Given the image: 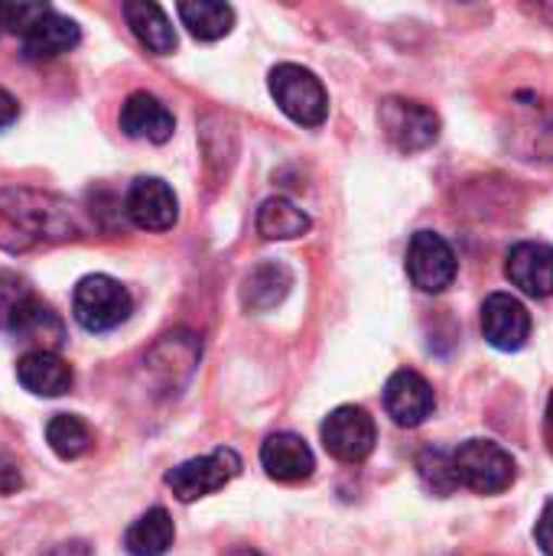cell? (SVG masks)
Returning a JSON list of instances; mask_svg holds the SVG:
<instances>
[{
  "label": "cell",
  "mask_w": 553,
  "mask_h": 556,
  "mask_svg": "<svg viewBox=\"0 0 553 556\" xmlns=\"http://www.w3.org/2000/svg\"><path fill=\"white\" fill-rule=\"evenodd\" d=\"M75 208L42 189H3L0 192V248L7 254H26L75 238Z\"/></svg>",
  "instance_id": "obj_1"
},
{
  "label": "cell",
  "mask_w": 553,
  "mask_h": 556,
  "mask_svg": "<svg viewBox=\"0 0 553 556\" xmlns=\"http://www.w3.org/2000/svg\"><path fill=\"white\" fill-rule=\"evenodd\" d=\"M456 485L476 495H502L515 482V459L495 440H466L453 453Z\"/></svg>",
  "instance_id": "obj_2"
},
{
  "label": "cell",
  "mask_w": 553,
  "mask_h": 556,
  "mask_svg": "<svg viewBox=\"0 0 553 556\" xmlns=\"http://www.w3.org/2000/svg\"><path fill=\"white\" fill-rule=\"evenodd\" d=\"M130 309H134V300H130L127 287H121L114 277H104V274L81 277L72 293L75 323L88 332L117 329L121 323H127Z\"/></svg>",
  "instance_id": "obj_3"
},
{
  "label": "cell",
  "mask_w": 553,
  "mask_h": 556,
  "mask_svg": "<svg viewBox=\"0 0 553 556\" xmlns=\"http://www.w3.org/2000/svg\"><path fill=\"white\" fill-rule=\"evenodd\" d=\"M271 94L277 108L303 127H319L329 114V94L323 81L303 65H293V62L277 65L271 72Z\"/></svg>",
  "instance_id": "obj_4"
},
{
  "label": "cell",
  "mask_w": 553,
  "mask_h": 556,
  "mask_svg": "<svg viewBox=\"0 0 553 556\" xmlns=\"http://www.w3.org/2000/svg\"><path fill=\"white\" fill-rule=\"evenodd\" d=\"M241 472V456L228 446L212 450L209 456L189 459L176 469L166 472V485L173 489V495L179 502H199L205 495H215L218 489H225L235 476Z\"/></svg>",
  "instance_id": "obj_5"
},
{
  "label": "cell",
  "mask_w": 553,
  "mask_h": 556,
  "mask_svg": "<svg viewBox=\"0 0 553 556\" xmlns=\"http://www.w3.org/2000/svg\"><path fill=\"white\" fill-rule=\"evenodd\" d=\"M378 124L391 147L401 153L427 150L440 137V117L427 104L407 98H385L378 108Z\"/></svg>",
  "instance_id": "obj_6"
},
{
  "label": "cell",
  "mask_w": 553,
  "mask_h": 556,
  "mask_svg": "<svg viewBox=\"0 0 553 556\" xmlns=\"http://www.w3.org/2000/svg\"><path fill=\"white\" fill-rule=\"evenodd\" d=\"M323 446L329 456H336L339 463H365L375 450V440H378V430H375V420L368 417L365 407H355V404H345V407H336L326 420H323Z\"/></svg>",
  "instance_id": "obj_7"
},
{
  "label": "cell",
  "mask_w": 553,
  "mask_h": 556,
  "mask_svg": "<svg viewBox=\"0 0 553 556\" xmlns=\"http://www.w3.org/2000/svg\"><path fill=\"white\" fill-rule=\"evenodd\" d=\"M456 254L437 231H417L407 244V277L424 293H443L456 280Z\"/></svg>",
  "instance_id": "obj_8"
},
{
  "label": "cell",
  "mask_w": 553,
  "mask_h": 556,
  "mask_svg": "<svg viewBox=\"0 0 553 556\" xmlns=\"http://www.w3.org/2000/svg\"><path fill=\"white\" fill-rule=\"evenodd\" d=\"M124 212L140 231H169L179 218V199L163 179L137 176L124 195Z\"/></svg>",
  "instance_id": "obj_9"
},
{
  "label": "cell",
  "mask_w": 553,
  "mask_h": 556,
  "mask_svg": "<svg viewBox=\"0 0 553 556\" xmlns=\"http://www.w3.org/2000/svg\"><path fill=\"white\" fill-rule=\"evenodd\" d=\"M482 336L499 352H518L531 339V313L512 293H492L482 303Z\"/></svg>",
  "instance_id": "obj_10"
},
{
  "label": "cell",
  "mask_w": 553,
  "mask_h": 556,
  "mask_svg": "<svg viewBox=\"0 0 553 556\" xmlns=\"http://www.w3.org/2000/svg\"><path fill=\"white\" fill-rule=\"evenodd\" d=\"M437 397L424 375L417 371H398L385 384V410L398 427H420L427 417H433Z\"/></svg>",
  "instance_id": "obj_11"
},
{
  "label": "cell",
  "mask_w": 553,
  "mask_h": 556,
  "mask_svg": "<svg viewBox=\"0 0 553 556\" xmlns=\"http://www.w3.org/2000/svg\"><path fill=\"white\" fill-rule=\"evenodd\" d=\"M505 277L528 296H553V248L544 241H521L505 257Z\"/></svg>",
  "instance_id": "obj_12"
},
{
  "label": "cell",
  "mask_w": 553,
  "mask_h": 556,
  "mask_svg": "<svg viewBox=\"0 0 553 556\" xmlns=\"http://www.w3.org/2000/svg\"><path fill=\"white\" fill-rule=\"evenodd\" d=\"M173 127H176L173 111L147 91H134L121 104V130L134 140L166 143L173 137Z\"/></svg>",
  "instance_id": "obj_13"
},
{
  "label": "cell",
  "mask_w": 553,
  "mask_h": 556,
  "mask_svg": "<svg viewBox=\"0 0 553 556\" xmlns=\"http://www.w3.org/2000/svg\"><path fill=\"white\" fill-rule=\"evenodd\" d=\"M261 466L277 482H303L313 476L316 459L303 437L297 433H274L261 446Z\"/></svg>",
  "instance_id": "obj_14"
},
{
  "label": "cell",
  "mask_w": 553,
  "mask_h": 556,
  "mask_svg": "<svg viewBox=\"0 0 553 556\" xmlns=\"http://www.w3.org/2000/svg\"><path fill=\"white\" fill-rule=\"evenodd\" d=\"M78 39H81L78 23L68 20V16H62V13H55V10L42 13V16L20 36L23 55H26V59H55V55H62V52H72V49L78 46Z\"/></svg>",
  "instance_id": "obj_15"
},
{
  "label": "cell",
  "mask_w": 553,
  "mask_h": 556,
  "mask_svg": "<svg viewBox=\"0 0 553 556\" xmlns=\"http://www.w3.org/2000/svg\"><path fill=\"white\" fill-rule=\"evenodd\" d=\"M16 381L29 391V394H39V397H62L75 375L68 368L65 358H59L55 352H26L20 362H16Z\"/></svg>",
  "instance_id": "obj_16"
},
{
  "label": "cell",
  "mask_w": 553,
  "mask_h": 556,
  "mask_svg": "<svg viewBox=\"0 0 553 556\" xmlns=\"http://www.w3.org/2000/svg\"><path fill=\"white\" fill-rule=\"evenodd\" d=\"M124 20L130 26V33L156 55H169L176 49V29L169 23V16L163 13L160 3L150 0H130L124 3Z\"/></svg>",
  "instance_id": "obj_17"
},
{
  "label": "cell",
  "mask_w": 553,
  "mask_h": 556,
  "mask_svg": "<svg viewBox=\"0 0 553 556\" xmlns=\"http://www.w3.org/2000/svg\"><path fill=\"white\" fill-rule=\"evenodd\" d=\"M293 287V274L277 264V261H267V264H257L248 277H244V287H241V303L244 309L251 313H267L274 309L277 303H284V296L290 293Z\"/></svg>",
  "instance_id": "obj_18"
},
{
  "label": "cell",
  "mask_w": 553,
  "mask_h": 556,
  "mask_svg": "<svg viewBox=\"0 0 553 556\" xmlns=\"http://www.w3.org/2000/svg\"><path fill=\"white\" fill-rule=\"evenodd\" d=\"M173 541H176V528L163 508H150L124 534V547L130 556H166Z\"/></svg>",
  "instance_id": "obj_19"
},
{
  "label": "cell",
  "mask_w": 553,
  "mask_h": 556,
  "mask_svg": "<svg viewBox=\"0 0 553 556\" xmlns=\"http://www.w3.org/2000/svg\"><path fill=\"white\" fill-rule=\"evenodd\" d=\"M310 228H313L310 215L284 195H274L257 208V231L267 241H293L303 238Z\"/></svg>",
  "instance_id": "obj_20"
},
{
  "label": "cell",
  "mask_w": 553,
  "mask_h": 556,
  "mask_svg": "<svg viewBox=\"0 0 553 556\" xmlns=\"http://www.w3.org/2000/svg\"><path fill=\"white\" fill-rule=\"evenodd\" d=\"M176 10H179L183 26L202 42L222 39L235 26V10L228 3H218V0H183Z\"/></svg>",
  "instance_id": "obj_21"
},
{
  "label": "cell",
  "mask_w": 553,
  "mask_h": 556,
  "mask_svg": "<svg viewBox=\"0 0 553 556\" xmlns=\"http://www.w3.org/2000/svg\"><path fill=\"white\" fill-rule=\"evenodd\" d=\"M36 306L39 296L33 293L29 280L16 270H0V332L16 336Z\"/></svg>",
  "instance_id": "obj_22"
},
{
  "label": "cell",
  "mask_w": 553,
  "mask_h": 556,
  "mask_svg": "<svg viewBox=\"0 0 553 556\" xmlns=\"http://www.w3.org/2000/svg\"><path fill=\"white\" fill-rule=\"evenodd\" d=\"M46 443L59 459H78L91 450V430L75 414H55L46 424Z\"/></svg>",
  "instance_id": "obj_23"
},
{
  "label": "cell",
  "mask_w": 553,
  "mask_h": 556,
  "mask_svg": "<svg viewBox=\"0 0 553 556\" xmlns=\"http://www.w3.org/2000/svg\"><path fill=\"white\" fill-rule=\"evenodd\" d=\"M417 469H420L424 485H427L433 495H450V492L460 489V485H456V472H453V456H447V453H440V450H427V453L420 456Z\"/></svg>",
  "instance_id": "obj_24"
},
{
  "label": "cell",
  "mask_w": 553,
  "mask_h": 556,
  "mask_svg": "<svg viewBox=\"0 0 553 556\" xmlns=\"http://www.w3.org/2000/svg\"><path fill=\"white\" fill-rule=\"evenodd\" d=\"M52 7L49 3H0V26L7 29V33H16V36H23L42 13H49Z\"/></svg>",
  "instance_id": "obj_25"
},
{
  "label": "cell",
  "mask_w": 553,
  "mask_h": 556,
  "mask_svg": "<svg viewBox=\"0 0 553 556\" xmlns=\"http://www.w3.org/2000/svg\"><path fill=\"white\" fill-rule=\"evenodd\" d=\"M535 541L538 547L548 556H553V498L544 505L541 518H538V528H535Z\"/></svg>",
  "instance_id": "obj_26"
},
{
  "label": "cell",
  "mask_w": 553,
  "mask_h": 556,
  "mask_svg": "<svg viewBox=\"0 0 553 556\" xmlns=\"http://www.w3.org/2000/svg\"><path fill=\"white\" fill-rule=\"evenodd\" d=\"M20 485H23V479H20L16 463L7 459V456H0V495H13Z\"/></svg>",
  "instance_id": "obj_27"
},
{
  "label": "cell",
  "mask_w": 553,
  "mask_h": 556,
  "mask_svg": "<svg viewBox=\"0 0 553 556\" xmlns=\"http://www.w3.org/2000/svg\"><path fill=\"white\" fill-rule=\"evenodd\" d=\"M16 114H20L16 98H13L10 91H3V88H0V130H3V127H10V124L16 121Z\"/></svg>",
  "instance_id": "obj_28"
},
{
  "label": "cell",
  "mask_w": 553,
  "mask_h": 556,
  "mask_svg": "<svg viewBox=\"0 0 553 556\" xmlns=\"http://www.w3.org/2000/svg\"><path fill=\"white\" fill-rule=\"evenodd\" d=\"M49 556H91L88 551V544H81V541H72V544H62V547H55Z\"/></svg>",
  "instance_id": "obj_29"
},
{
  "label": "cell",
  "mask_w": 553,
  "mask_h": 556,
  "mask_svg": "<svg viewBox=\"0 0 553 556\" xmlns=\"http://www.w3.org/2000/svg\"><path fill=\"white\" fill-rule=\"evenodd\" d=\"M538 156H541V160H553V124L548 127V134L538 140Z\"/></svg>",
  "instance_id": "obj_30"
},
{
  "label": "cell",
  "mask_w": 553,
  "mask_h": 556,
  "mask_svg": "<svg viewBox=\"0 0 553 556\" xmlns=\"http://www.w3.org/2000/svg\"><path fill=\"white\" fill-rule=\"evenodd\" d=\"M228 556H261V554H257L254 547H235Z\"/></svg>",
  "instance_id": "obj_31"
},
{
  "label": "cell",
  "mask_w": 553,
  "mask_h": 556,
  "mask_svg": "<svg viewBox=\"0 0 553 556\" xmlns=\"http://www.w3.org/2000/svg\"><path fill=\"white\" fill-rule=\"evenodd\" d=\"M548 420H551V427H553V391H551V401H548Z\"/></svg>",
  "instance_id": "obj_32"
},
{
  "label": "cell",
  "mask_w": 553,
  "mask_h": 556,
  "mask_svg": "<svg viewBox=\"0 0 553 556\" xmlns=\"http://www.w3.org/2000/svg\"><path fill=\"white\" fill-rule=\"evenodd\" d=\"M0 33H3V26H0Z\"/></svg>",
  "instance_id": "obj_33"
}]
</instances>
